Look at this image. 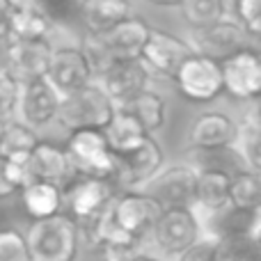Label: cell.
Segmentation results:
<instances>
[{
	"label": "cell",
	"mask_w": 261,
	"mask_h": 261,
	"mask_svg": "<svg viewBox=\"0 0 261 261\" xmlns=\"http://www.w3.org/2000/svg\"><path fill=\"white\" fill-rule=\"evenodd\" d=\"M176 261H220V239L202 234L186 252H181Z\"/></svg>",
	"instance_id": "37"
},
{
	"label": "cell",
	"mask_w": 261,
	"mask_h": 261,
	"mask_svg": "<svg viewBox=\"0 0 261 261\" xmlns=\"http://www.w3.org/2000/svg\"><path fill=\"white\" fill-rule=\"evenodd\" d=\"M115 115H117V103L108 96L103 85L101 83H90V85L64 96L58 122L69 133L83 128L106 130Z\"/></svg>",
	"instance_id": "3"
},
{
	"label": "cell",
	"mask_w": 261,
	"mask_h": 261,
	"mask_svg": "<svg viewBox=\"0 0 261 261\" xmlns=\"http://www.w3.org/2000/svg\"><path fill=\"white\" fill-rule=\"evenodd\" d=\"M248 32L236 18H222V21L213 23L208 28H199L193 30V48L202 55H208L213 60L225 62L234 53L248 46Z\"/></svg>",
	"instance_id": "14"
},
{
	"label": "cell",
	"mask_w": 261,
	"mask_h": 261,
	"mask_svg": "<svg viewBox=\"0 0 261 261\" xmlns=\"http://www.w3.org/2000/svg\"><path fill=\"white\" fill-rule=\"evenodd\" d=\"M62 92L48 81V78H37V81L23 83L21 101H18V119L30 124L32 128H44L50 122H55L62 108Z\"/></svg>",
	"instance_id": "12"
},
{
	"label": "cell",
	"mask_w": 261,
	"mask_h": 261,
	"mask_svg": "<svg viewBox=\"0 0 261 261\" xmlns=\"http://www.w3.org/2000/svg\"><path fill=\"white\" fill-rule=\"evenodd\" d=\"M126 108L144 128L147 133H158L163 126H165V119H167V106L165 99L161 94H156L153 90H144L142 94H138L130 103L122 106Z\"/></svg>",
	"instance_id": "26"
},
{
	"label": "cell",
	"mask_w": 261,
	"mask_h": 261,
	"mask_svg": "<svg viewBox=\"0 0 261 261\" xmlns=\"http://www.w3.org/2000/svg\"><path fill=\"white\" fill-rule=\"evenodd\" d=\"M41 140L37 138L35 128L30 124H25L23 119H5L0 122V153L9 156L12 161L25 165L30 153L35 151V147Z\"/></svg>",
	"instance_id": "24"
},
{
	"label": "cell",
	"mask_w": 261,
	"mask_h": 261,
	"mask_svg": "<svg viewBox=\"0 0 261 261\" xmlns=\"http://www.w3.org/2000/svg\"><path fill=\"white\" fill-rule=\"evenodd\" d=\"M94 69L81 46H60L53 50L48 81L62 92V96L94 83Z\"/></svg>",
	"instance_id": "16"
},
{
	"label": "cell",
	"mask_w": 261,
	"mask_h": 261,
	"mask_svg": "<svg viewBox=\"0 0 261 261\" xmlns=\"http://www.w3.org/2000/svg\"><path fill=\"white\" fill-rule=\"evenodd\" d=\"M181 16L193 30L208 28L227 16L225 0H181Z\"/></svg>",
	"instance_id": "28"
},
{
	"label": "cell",
	"mask_w": 261,
	"mask_h": 261,
	"mask_svg": "<svg viewBox=\"0 0 261 261\" xmlns=\"http://www.w3.org/2000/svg\"><path fill=\"white\" fill-rule=\"evenodd\" d=\"M257 236H259V241H261V227H259V231H257Z\"/></svg>",
	"instance_id": "45"
},
{
	"label": "cell",
	"mask_w": 261,
	"mask_h": 261,
	"mask_svg": "<svg viewBox=\"0 0 261 261\" xmlns=\"http://www.w3.org/2000/svg\"><path fill=\"white\" fill-rule=\"evenodd\" d=\"M204 234L195 206H165L151 231V243L165 257H179Z\"/></svg>",
	"instance_id": "5"
},
{
	"label": "cell",
	"mask_w": 261,
	"mask_h": 261,
	"mask_svg": "<svg viewBox=\"0 0 261 261\" xmlns=\"http://www.w3.org/2000/svg\"><path fill=\"white\" fill-rule=\"evenodd\" d=\"M239 3H241V0H225V9H227V16H229V18H234Z\"/></svg>",
	"instance_id": "43"
},
{
	"label": "cell",
	"mask_w": 261,
	"mask_h": 261,
	"mask_svg": "<svg viewBox=\"0 0 261 261\" xmlns=\"http://www.w3.org/2000/svg\"><path fill=\"white\" fill-rule=\"evenodd\" d=\"M179 94L190 103H211L225 94V71L222 62L195 50L179 67L174 76Z\"/></svg>",
	"instance_id": "4"
},
{
	"label": "cell",
	"mask_w": 261,
	"mask_h": 261,
	"mask_svg": "<svg viewBox=\"0 0 261 261\" xmlns=\"http://www.w3.org/2000/svg\"><path fill=\"white\" fill-rule=\"evenodd\" d=\"M81 222L73 216H53L32 220L28 229L32 261H76L81 250Z\"/></svg>",
	"instance_id": "1"
},
{
	"label": "cell",
	"mask_w": 261,
	"mask_h": 261,
	"mask_svg": "<svg viewBox=\"0 0 261 261\" xmlns=\"http://www.w3.org/2000/svg\"><path fill=\"white\" fill-rule=\"evenodd\" d=\"M220 261H261V241L257 234L231 236L220 241Z\"/></svg>",
	"instance_id": "30"
},
{
	"label": "cell",
	"mask_w": 261,
	"mask_h": 261,
	"mask_svg": "<svg viewBox=\"0 0 261 261\" xmlns=\"http://www.w3.org/2000/svg\"><path fill=\"white\" fill-rule=\"evenodd\" d=\"M163 208L165 206L153 195H149L147 190H126V193H119V197L113 204L115 218H117L119 225L128 234L138 236L142 241H147L151 236Z\"/></svg>",
	"instance_id": "11"
},
{
	"label": "cell",
	"mask_w": 261,
	"mask_h": 261,
	"mask_svg": "<svg viewBox=\"0 0 261 261\" xmlns=\"http://www.w3.org/2000/svg\"><path fill=\"white\" fill-rule=\"evenodd\" d=\"M0 261H32L28 234L14 227L0 231Z\"/></svg>",
	"instance_id": "34"
},
{
	"label": "cell",
	"mask_w": 261,
	"mask_h": 261,
	"mask_svg": "<svg viewBox=\"0 0 261 261\" xmlns=\"http://www.w3.org/2000/svg\"><path fill=\"white\" fill-rule=\"evenodd\" d=\"M149 76L151 71L142 60H117L110 64L103 76H99V83L117 103V108H122L144 90H149Z\"/></svg>",
	"instance_id": "15"
},
{
	"label": "cell",
	"mask_w": 261,
	"mask_h": 261,
	"mask_svg": "<svg viewBox=\"0 0 261 261\" xmlns=\"http://www.w3.org/2000/svg\"><path fill=\"white\" fill-rule=\"evenodd\" d=\"M151 32L153 28L142 16L133 14L119 25H115L110 32H106L103 39L108 44L110 53L115 55V60H140Z\"/></svg>",
	"instance_id": "21"
},
{
	"label": "cell",
	"mask_w": 261,
	"mask_h": 261,
	"mask_svg": "<svg viewBox=\"0 0 261 261\" xmlns=\"http://www.w3.org/2000/svg\"><path fill=\"white\" fill-rule=\"evenodd\" d=\"M21 202L32 220H46V218L62 213L64 188L60 184H50V181H32L23 188Z\"/></svg>",
	"instance_id": "23"
},
{
	"label": "cell",
	"mask_w": 261,
	"mask_h": 261,
	"mask_svg": "<svg viewBox=\"0 0 261 261\" xmlns=\"http://www.w3.org/2000/svg\"><path fill=\"white\" fill-rule=\"evenodd\" d=\"M81 48L85 50L87 60H90L92 69H94L96 76H103L106 71H108V67L113 62H117L115 60V55L110 53L108 44H106L103 35H94V32H87L85 37H83L81 41Z\"/></svg>",
	"instance_id": "33"
},
{
	"label": "cell",
	"mask_w": 261,
	"mask_h": 261,
	"mask_svg": "<svg viewBox=\"0 0 261 261\" xmlns=\"http://www.w3.org/2000/svg\"><path fill=\"white\" fill-rule=\"evenodd\" d=\"M119 172H117V186L122 190H142L165 163V151L158 144L153 135H147L140 144L130 147L128 151L117 153Z\"/></svg>",
	"instance_id": "7"
},
{
	"label": "cell",
	"mask_w": 261,
	"mask_h": 261,
	"mask_svg": "<svg viewBox=\"0 0 261 261\" xmlns=\"http://www.w3.org/2000/svg\"><path fill=\"white\" fill-rule=\"evenodd\" d=\"M245 126H250V128H257L261 130V99L259 101H254L252 103V108L245 113Z\"/></svg>",
	"instance_id": "41"
},
{
	"label": "cell",
	"mask_w": 261,
	"mask_h": 261,
	"mask_svg": "<svg viewBox=\"0 0 261 261\" xmlns=\"http://www.w3.org/2000/svg\"><path fill=\"white\" fill-rule=\"evenodd\" d=\"M241 124L222 110H206L197 115L188 128V147L199 153L231 149L239 144Z\"/></svg>",
	"instance_id": "9"
},
{
	"label": "cell",
	"mask_w": 261,
	"mask_h": 261,
	"mask_svg": "<svg viewBox=\"0 0 261 261\" xmlns=\"http://www.w3.org/2000/svg\"><path fill=\"white\" fill-rule=\"evenodd\" d=\"M231 204L261 211V174L248 167L236 172L231 181Z\"/></svg>",
	"instance_id": "29"
},
{
	"label": "cell",
	"mask_w": 261,
	"mask_h": 261,
	"mask_svg": "<svg viewBox=\"0 0 261 261\" xmlns=\"http://www.w3.org/2000/svg\"><path fill=\"white\" fill-rule=\"evenodd\" d=\"M119 186L108 179H94V176H76L64 186V206L69 216L78 222H87L94 216L103 213L119 197Z\"/></svg>",
	"instance_id": "6"
},
{
	"label": "cell",
	"mask_w": 261,
	"mask_h": 261,
	"mask_svg": "<svg viewBox=\"0 0 261 261\" xmlns=\"http://www.w3.org/2000/svg\"><path fill=\"white\" fill-rule=\"evenodd\" d=\"M25 186H28L25 165H21V163L12 161L9 156L0 153V202L23 193Z\"/></svg>",
	"instance_id": "31"
},
{
	"label": "cell",
	"mask_w": 261,
	"mask_h": 261,
	"mask_svg": "<svg viewBox=\"0 0 261 261\" xmlns=\"http://www.w3.org/2000/svg\"><path fill=\"white\" fill-rule=\"evenodd\" d=\"M128 16H133L128 0H85L81 7L83 25L94 35H106Z\"/></svg>",
	"instance_id": "22"
},
{
	"label": "cell",
	"mask_w": 261,
	"mask_h": 261,
	"mask_svg": "<svg viewBox=\"0 0 261 261\" xmlns=\"http://www.w3.org/2000/svg\"><path fill=\"white\" fill-rule=\"evenodd\" d=\"M231 174L227 167L206 165L199 167V181H197V202L195 211L197 213H216L220 208L231 204Z\"/></svg>",
	"instance_id": "20"
},
{
	"label": "cell",
	"mask_w": 261,
	"mask_h": 261,
	"mask_svg": "<svg viewBox=\"0 0 261 261\" xmlns=\"http://www.w3.org/2000/svg\"><path fill=\"white\" fill-rule=\"evenodd\" d=\"M142 252V245H108L103 248V261H133Z\"/></svg>",
	"instance_id": "39"
},
{
	"label": "cell",
	"mask_w": 261,
	"mask_h": 261,
	"mask_svg": "<svg viewBox=\"0 0 261 261\" xmlns=\"http://www.w3.org/2000/svg\"><path fill=\"white\" fill-rule=\"evenodd\" d=\"M147 3L156 5V7H179L181 0H147Z\"/></svg>",
	"instance_id": "42"
},
{
	"label": "cell",
	"mask_w": 261,
	"mask_h": 261,
	"mask_svg": "<svg viewBox=\"0 0 261 261\" xmlns=\"http://www.w3.org/2000/svg\"><path fill=\"white\" fill-rule=\"evenodd\" d=\"M53 28V21L35 5H18L12 18L7 41H37L46 39V35Z\"/></svg>",
	"instance_id": "25"
},
{
	"label": "cell",
	"mask_w": 261,
	"mask_h": 261,
	"mask_svg": "<svg viewBox=\"0 0 261 261\" xmlns=\"http://www.w3.org/2000/svg\"><path fill=\"white\" fill-rule=\"evenodd\" d=\"M23 83L14 76L9 67H0V122L14 117L21 101Z\"/></svg>",
	"instance_id": "32"
},
{
	"label": "cell",
	"mask_w": 261,
	"mask_h": 261,
	"mask_svg": "<svg viewBox=\"0 0 261 261\" xmlns=\"http://www.w3.org/2000/svg\"><path fill=\"white\" fill-rule=\"evenodd\" d=\"M225 71V94L236 101H254L261 99V50L245 46L231 58L222 62Z\"/></svg>",
	"instance_id": "10"
},
{
	"label": "cell",
	"mask_w": 261,
	"mask_h": 261,
	"mask_svg": "<svg viewBox=\"0 0 261 261\" xmlns=\"http://www.w3.org/2000/svg\"><path fill=\"white\" fill-rule=\"evenodd\" d=\"M106 135H108V142H110V147H113V151L122 153V151H128L135 144H140L151 133H147V128H144L126 108H117V115L113 117L110 126L106 128Z\"/></svg>",
	"instance_id": "27"
},
{
	"label": "cell",
	"mask_w": 261,
	"mask_h": 261,
	"mask_svg": "<svg viewBox=\"0 0 261 261\" xmlns=\"http://www.w3.org/2000/svg\"><path fill=\"white\" fill-rule=\"evenodd\" d=\"M53 50L46 39L37 41H7V67L21 83L48 78Z\"/></svg>",
	"instance_id": "17"
},
{
	"label": "cell",
	"mask_w": 261,
	"mask_h": 261,
	"mask_svg": "<svg viewBox=\"0 0 261 261\" xmlns=\"http://www.w3.org/2000/svg\"><path fill=\"white\" fill-rule=\"evenodd\" d=\"M25 174H28V184H32V181H50V184H60L62 188L67 186V181L71 176H76L67 149L58 147L53 142H44V140L37 144L35 151L28 158Z\"/></svg>",
	"instance_id": "19"
},
{
	"label": "cell",
	"mask_w": 261,
	"mask_h": 261,
	"mask_svg": "<svg viewBox=\"0 0 261 261\" xmlns=\"http://www.w3.org/2000/svg\"><path fill=\"white\" fill-rule=\"evenodd\" d=\"M199 167L193 163H172L163 167L142 190L158 199L163 206H195L197 202Z\"/></svg>",
	"instance_id": "8"
},
{
	"label": "cell",
	"mask_w": 261,
	"mask_h": 261,
	"mask_svg": "<svg viewBox=\"0 0 261 261\" xmlns=\"http://www.w3.org/2000/svg\"><path fill=\"white\" fill-rule=\"evenodd\" d=\"M202 220L204 234L213 239H231V236H250L257 234L261 227V211L259 208H243L229 204L216 213H197Z\"/></svg>",
	"instance_id": "18"
},
{
	"label": "cell",
	"mask_w": 261,
	"mask_h": 261,
	"mask_svg": "<svg viewBox=\"0 0 261 261\" xmlns=\"http://www.w3.org/2000/svg\"><path fill=\"white\" fill-rule=\"evenodd\" d=\"M16 7H18L16 0H0V39L9 37V28H12V18Z\"/></svg>",
	"instance_id": "40"
},
{
	"label": "cell",
	"mask_w": 261,
	"mask_h": 261,
	"mask_svg": "<svg viewBox=\"0 0 261 261\" xmlns=\"http://www.w3.org/2000/svg\"><path fill=\"white\" fill-rule=\"evenodd\" d=\"M83 3L85 0H32V5L41 9L53 23H62L73 16H81Z\"/></svg>",
	"instance_id": "36"
},
{
	"label": "cell",
	"mask_w": 261,
	"mask_h": 261,
	"mask_svg": "<svg viewBox=\"0 0 261 261\" xmlns=\"http://www.w3.org/2000/svg\"><path fill=\"white\" fill-rule=\"evenodd\" d=\"M236 147H239L241 156H243L245 167L261 174V130L241 124V138Z\"/></svg>",
	"instance_id": "35"
},
{
	"label": "cell",
	"mask_w": 261,
	"mask_h": 261,
	"mask_svg": "<svg viewBox=\"0 0 261 261\" xmlns=\"http://www.w3.org/2000/svg\"><path fill=\"white\" fill-rule=\"evenodd\" d=\"M133 261H165V259H161V257H153V254H147V252H142V254H138Z\"/></svg>",
	"instance_id": "44"
},
{
	"label": "cell",
	"mask_w": 261,
	"mask_h": 261,
	"mask_svg": "<svg viewBox=\"0 0 261 261\" xmlns=\"http://www.w3.org/2000/svg\"><path fill=\"white\" fill-rule=\"evenodd\" d=\"M64 149L69 153L76 176H94V179H108L117 184L119 161L110 147L106 130H71Z\"/></svg>",
	"instance_id": "2"
},
{
	"label": "cell",
	"mask_w": 261,
	"mask_h": 261,
	"mask_svg": "<svg viewBox=\"0 0 261 261\" xmlns=\"http://www.w3.org/2000/svg\"><path fill=\"white\" fill-rule=\"evenodd\" d=\"M234 18L245 28L250 37L261 39V0H241Z\"/></svg>",
	"instance_id": "38"
},
{
	"label": "cell",
	"mask_w": 261,
	"mask_h": 261,
	"mask_svg": "<svg viewBox=\"0 0 261 261\" xmlns=\"http://www.w3.org/2000/svg\"><path fill=\"white\" fill-rule=\"evenodd\" d=\"M195 53L193 44L176 35H170L165 30H156L153 28L151 37H149L147 46L142 50V62L149 67V71L163 78H172L174 81L179 67Z\"/></svg>",
	"instance_id": "13"
}]
</instances>
